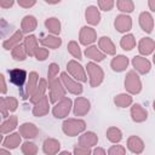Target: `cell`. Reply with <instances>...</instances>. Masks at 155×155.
Returning a JSON list of instances; mask_svg holds the SVG:
<instances>
[{
	"label": "cell",
	"instance_id": "obj_53",
	"mask_svg": "<svg viewBox=\"0 0 155 155\" xmlns=\"http://www.w3.org/2000/svg\"><path fill=\"white\" fill-rule=\"evenodd\" d=\"M154 2H155V0H149V7H150L151 11H155V5H154Z\"/></svg>",
	"mask_w": 155,
	"mask_h": 155
},
{
	"label": "cell",
	"instance_id": "obj_28",
	"mask_svg": "<svg viewBox=\"0 0 155 155\" xmlns=\"http://www.w3.org/2000/svg\"><path fill=\"white\" fill-rule=\"evenodd\" d=\"M17 127V116L12 115V116H7L6 120L0 124V133L1 134H5V133H10L12 132L15 128Z\"/></svg>",
	"mask_w": 155,
	"mask_h": 155
},
{
	"label": "cell",
	"instance_id": "obj_45",
	"mask_svg": "<svg viewBox=\"0 0 155 155\" xmlns=\"http://www.w3.org/2000/svg\"><path fill=\"white\" fill-rule=\"evenodd\" d=\"M109 155H124L126 154V149L122 145H113L109 150H108Z\"/></svg>",
	"mask_w": 155,
	"mask_h": 155
},
{
	"label": "cell",
	"instance_id": "obj_32",
	"mask_svg": "<svg viewBox=\"0 0 155 155\" xmlns=\"http://www.w3.org/2000/svg\"><path fill=\"white\" fill-rule=\"evenodd\" d=\"M85 54L86 57L93 59V61H97V62H102L104 58H105V54L103 52H101L97 46H90L85 50Z\"/></svg>",
	"mask_w": 155,
	"mask_h": 155
},
{
	"label": "cell",
	"instance_id": "obj_34",
	"mask_svg": "<svg viewBox=\"0 0 155 155\" xmlns=\"http://www.w3.org/2000/svg\"><path fill=\"white\" fill-rule=\"evenodd\" d=\"M114 103L119 108H127L132 104V97L127 93H120L114 98Z\"/></svg>",
	"mask_w": 155,
	"mask_h": 155
},
{
	"label": "cell",
	"instance_id": "obj_8",
	"mask_svg": "<svg viewBox=\"0 0 155 155\" xmlns=\"http://www.w3.org/2000/svg\"><path fill=\"white\" fill-rule=\"evenodd\" d=\"M67 70L76 80H80L82 82H86L87 81V78H86V74H85V70H84L82 65L80 63H78L76 61H74V59L73 61H69L68 64H67Z\"/></svg>",
	"mask_w": 155,
	"mask_h": 155
},
{
	"label": "cell",
	"instance_id": "obj_19",
	"mask_svg": "<svg viewBox=\"0 0 155 155\" xmlns=\"http://www.w3.org/2000/svg\"><path fill=\"white\" fill-rule=\"evenodd\" d=\"M139 25L145 33H151L154 28V19L149 12H142L139 15Z\"/></svg>",
	"mask_w": 155,
	"mask_h": 155
},
{
	"label": "cell",
	"instance_id": "obj_46",
	"mask_svg": "<svg viewBox=\"0 0 155 155\" xmlns=\"http://www.w3.org/2000/svg\"><path fill=\"white\" fill-rule=\"evenodd\" d=\"M6 103H7V108H8V111H15L18 107V102L15 97H6Z\"/></svg>",
	"mask_w": 155,
	"mask_h": 155
},
{
	"label": "cell",
	"instance_id": "obj_25",
	"mask_svg": "<svg viewBox=\"0 0 155 155\" xmlns=\"http://www.w3.org/2000/svg\"><path fill=\"white\" fill-rule=\"evenodd\" d=\"M61 148V144L57 139L54 138H47L44 140V144H42V150L45 154H48V155H54L58 153Z\"/></svg>",
	"mask_w": 155,
	"mask_h": 155
},
{
	"label": "cell",
	"instance_id": "obj_47",
	"mask_svg": "<svg viewBox=\"0 0 155 155\" xmlns=\"http://www.w3.org/2000/svg\"><path fill=\"white\" fill-rule=\"evenodd\" d=\"M0 114L4 116V117H7L8 116V108H7V103H6V99L0 97Z\"/></svg>",
	"mask_w": 155,
	"mask_h": 155
},
{
	"label": "cell",
	"instance_id": "obj_43",
	"mask_svg": "<svg viewBox=\"0 0 155 155\" xmlns=\"http://www.w3.org/2000/svg\"><path fill=\"white\" fill-rule=\"evenodd\" d=\"M98 6L103 11H110L114 7V0H98Z\"/></svg>",
	"mask_w": 155,
	"mask_h": 155
},
{
	"label": "cell",
	"instance_id": "obj_15",
	"mask_svg": "<svg viewBox=\"0 0 155 155\" xmlns=\"http://www.w3.org/2000/svg\"><path fill=\"white\" fill-rule=\"evenodd\" d=\"M38 133H39L38 127L31 122H24L19 126V134L27 139L35 138L38 136Z\"/></svg>",
	"mask_w": 155,
	"mask_h": 155
},
{
	"label": "cell",
	"instance_id": "obj_37",
	"mask_svg": "<svg viewBox=\"0 0 155 155\" xmlns=\"http://www.w3.org/2000/svg\"><path fill=\"white\" fill-rule=\"evenodd\" d=\"M13 29H15V27L12 24L6 22L4 18H0V39L7 38L13 31Z\"/></svg>",
	"mask_w": 155,
	"mask_h": 155
},
{
	"label": "cell",
	"instance_id": "obj_7",
	"mask_svg": "<svg viewBox=\"0 0 155 155\" xmlns=\"http://www.w3.org/2000/svg\"><path fill=\"white\" fill-rule=\"evenodd\" d=\"M61 81H62L64 88H65L68 92H70V93H73V94H76V96L82 93V86H81L79 82L74 81V80L68 75V73H62V74H61Z\"/></svg>",
	"mask_w": 155,
	"mask_h": 155
},
{
	"label": "cell",
	"instance_id": "obj_40",
	"mask_svg": "<svg viewBox=\"0 0 155 155\" xmlns=\"http://www.w3.org/2000/svg\"><path fill=\"white\" fill-rule=\"evenodd\" d=\"M21 150L24 155H35L38 153V147L31 142H24L21 147Z\"/></svg>",
	"mask_w": 155,
	"mask_h": 155
},
{
	"label": "cell",
	"instance_id": "obj_27",
	"mask_svg": "<svg viewBox=\"0 0 155 155\" xmlns=\"http://www.w3.org/2000/svg\"><path fill=\"white\" fill-rule=\"evenodd\" d=\"M23 46L27 51V54L28 56H34L35 54V51L38 50V39L35 35H28L24 38V42H23Z\"/></svg>",
	"mask_w": 155,
	"mask_h": 155
},
{
	"label": "cell",
	"instance_id": "obj_41",
	"mask_svg": "<svg viewBox=\"0 0 155 155\" xmlns=\"http://www.w3.org/2000/svg\"><path fill=\"white\" fill-rule=\"evenodd\" d=\"M68 48V52L74 57V58H78V59H81V51H80V46L78 45L76 41H70L67 46Z\"/></svg>",
	"mask_w": 155,
	"mask_h": 155
},
{
	"label": "cell",
	"instance_id": "obj_51",
	"mask_svg": "<svg viewBox=\"0 0 155 155\" xmlns=\"http://www.w3.org/2000/svg\"><path fill=\"white\" fill-rule=\"evenodd\" d=\"M15 4V0H0V6L4 8H10Z\"/></svg>",
	"mask_w": 155,
	"mask_h": 155
},
{
	"label": "cell",
	"instance_id": "obj_48",
	"mask_svg": "<svg viewBox=\"0 0 155 155\" xmlns=\"http://www.w3.org/2000/svg\"><path fill=\"white\" fill-rule=\"evenodd\" d=\"M91 153L92 151L90 150V148H86V147H82V145H78L74 149V154L75 155H88Z\"/></svg>",
	"mask_w": 155,
	"mask_h": 155
},
{
	"label": "cell",
	"instance_id": "obj_16",
	"mask_svg": "<svg viewBox=\"0 0 155 155\" xmlns=\"http://www.w3.org/2000/svg\"><path fill=\"white\" fill-rule=\"evenodd\" d=\"M46 88H47V81H46L45 79H40V80H39V84H38L36 87H35V90H34L33 93L30 94L29 101H30L33 104L36 103L39 99H41V98L45 96Z\"/></svg>",
	"mask_w": 155,
	"mask_h": 155
},
{
	"label": "cell",
	"instance_id": "obj_14",
	"mask_svg": "<svg viewBox=\"0 0 155 155\" xmlns=\"http://www.w3.org/2000/svg\"><path fill=\"white\" fill-rule=\"evenodd\" d=\"M50 105H48V97L44 96L41 99H39L36 103H34V108H33V115L36 117H41L45 116L48 113Z\"/></svg>",
	"mask_w": 155,
	"mask_h": 155
},
{
	"label": "cell",
	"instance_id": "obj_11",
	"mask_svg": "<svg viewBox=\"0 0 155 155\" xmlns=\"http://www.w3.org/2000/svg\"><path fill=\"white\" fill-rule=\"evenodd\" d=\"M114 27L117 31L120 33H126L128 30H131L132 28V19L130 16H126V15H119L116 16L115 18V22H114Z\"/></svg>",
	"mask_w": 155,
	"mask_h": 155
},
{
	"label": "cell",
	"instance_id": "obj_33",
	"mask_svg": "<svg viewBox=\"0 0 155 155\" xmlns=\"http://www.w3.org/2000/svg\"><path fill=\"white\" fill-rule=\"evenodd\" d=\"M21 144V134L19 133H12L6 137L4 140V147L7 149H16Z\"/></svg>",
	"mask_w": 155,
	"mask_h": 155
},
{
	"label": "cell",
	"instance_id": "obj_12",
	"mask_svg": "<svg viewBox=\"0 0 155 155\" xmlns=\"http://www.w3.org/2000/svg\"><path fill=\"white\" fill-rule=\"evenodd\" d=\"M8 74H10V81L13 85H16L19 88L24 86V82L27 80V71L24 69H12L8 71Z\"/></svg>",
	"mask_w": 155,
	"mask_h": 155
},
{
	"label": "cell",
	"instance_id": "obj_17",
	"mask_svg": "<svg viewBox=\"0 0 155 155\" xmlns=\"http://www.w3.org/2000/svg\"><path fill=\"white\" fill-rule=\"evenodd\" d=\"M98 143V137L94 132H85L82 133L80 137H79V145H82V147H86V148H91V147H94L96 144Z\"/></svg>",
	"mask_w": 155,
	"mask_h": 155
},
{
	"label": "cell",
	"instance_id": "obj_54",
	"mask_svg": "<svg viewBox=\"0 0 155 155\" xmlns=\"http://www.w3.org/2000/svg\"><path fill=\"white\" fill-rule=\"evenodd\" d=\"M61 0H45V2H47V4H51V5H53V4H58Z\"/></svg>",
	"mask_w": 155,
	"mask_h": 155
},
{
	"label": "cell",
	"instance_id": "obj_4",
	"mask_svg": "<svg viewBox=\"0 0 155 155\" xmlns=\"http://www.w3.org/2000/svg\"><path fill=\"white\" fill-rule=\"evenodd\" d=\"M70 109H71V99L64 96L58 102H56V105L52 109V114L57 119H63L68 116V114L70 113Z\"/></svg>",
	"mask_w": 155,
	"mask_h": 155
},
{
	"label": "cell",
	"instance_id": "obj_52",
	"mask_svg": "<svg viewBox=\"0 0 155 155\" xmlns=\"http://www.w3.org/2000/svg\"><path fill=\"white\" fill-rule=\"evenodd\" d=\"M92 153H93V154H96V155H104V154H105V150H104V149H102V148H96Z\"/></svg>",
	"mask_w": 155,
	"mask_h": 155
},
{
	"label": "cell",
	"instance_id": "obj_3",
	"mask_svg": "<svg viewBox=\"0 0 155 155\" xmlns=\"http://www.w3.org/2000/svg\"><path fill=\"white\" fill-rule=\"evenodd\" d=\"M125 88L131 94H137L142 91V82L134 70H130L125 76Z\"/></svg>",
	"mask_w": 155,
	"mask_h": 155
},
{
	"label": "cell",
	"instance_id": "obj_22",
	"mask_svg": "<svg viewBox=\"0 0 155 155\" xmlns=\"http://www.w3.org/2000/svg\"><path fill=\"white\" fill-rule=\"evenodd\" d=\"M127 65H128V58L126 56H124V54H119V56L114 57L113 61L110 62L111 69L114 71H117V73L124 71L127 68Z\"/></svg>",
	"mask_w": 155,
	"mask_h": 155
},
{
	"label": "cell",
	"instance_id": "obj_42",
	"mask_svg": "<svg viewBox=\"0 0 155 155\" xmlns=\"http://www.w3.org/2000/svg\"><path fill=\"white\" fill-rule=\"evenodd\" d=\"M58 71H59V67H58V64H56V63H51V64L48 65V71H47L48 82L52 81L53 79H56Z\"/></svg>",
	"mask_w": 155,
	"mask_h": 155
},
{
	"label": "cell",
	"instance_id": "obj_49",
	"mask_svg": "<svg viewBox=\"0 0 155 155\" xmlns=\"http://www.w3.org/2000/svg\"><path fill=\"white\" fill-rule=\"evenodd\" d=\"M17 2L23 8H30L36 4V0H17Z\"/></svg>",
	"mask_w": 155,
	"mask_h": 155
},
{
	"label": "cell",
	"instance_id": "obj_13",
	"mask_svg": "<svg viewBox=\"0 0 155 155\" xmlns=\"http://www.w3.org/2000/svg\"><path fill=\"white\" fill-rule=\"evenodd\" d=\"M132 65H133V68H134L139 74H147V73H149V70H150V68H151L150 62H149L145 57H142V56H136V57H133V59H132Z\"/></svg>",
	"mask_w": 155,
	"mask_h": 155
},
{
	"label": "cell",
	"instance_id": "obj_56",
	"mask_svg": "<svg viewBox=\"0 0 155 155\" xmlns=\"http://www.w3.org/2000/svg\"><path fill=\"white\" fill-rule=\"evenodd\" d=\"M2 142V136H1V133H0V143Z\"/></svg>",
	"mask_w": 155,
	"mask_h": 155
},
{
	"label": "cell",
	"instance_id": "obj_31",
	"mask_svg": "<svg viewBox=\"0 0 155 155\" xmlns=\"http://www.w3.org/2000/svg\"><path fill=\"white\" fill-rule=\"evenodd\" d=\"M45 27L47 28L48 31H51L52 34L54 35H58L61 33V22L58 18L56 17H51V18H47L45 21Z\"/></svg>",
	"mask_w": 155,
	"mask_h": 155
},
{
	"label": "cell",
	"instance_id": "obj_38",
	"mask_svg": "<svg viewBox=\"0 0 155 155\" xmlns=\"http://www.w3.org/2000/svg\"><path fill=\"white\" fill-rule=\"evenodd\" d=\"M12 58L15 59V61H24L25 58H27V51H25V48H24V46H22V45H16L13 48H12Z\"/></svg>",
	"mask_w": 155,
	"mask_h": 155
},
{
	"label": "cell",
	"instance_id": "obj_2",
	"mask_svg": "<svg viewBox=\"0 0 155 155\" xmlns=\"http://www.w3.org/2000/svg\"><path fill=\"white\" fill-rule=\"evenodd\" d=\"M86 69H87V74L90 76L91 87L99 86L103 82V79H104V73H103L102 68L98 64L93 63V62H88L87 65H86Z\"/></svg>",
	"mask_w": 155,
	"mask_h": 155
},
{
	"label": "cell",
	"instance_id": "obj_36",
	"mask_svg": "<svg viewBox=\"0 0 155 155\" xmlns=\"http://www.w3.org/2000/svg\"><path fill=\"white\" fill-rule=\"evenodd\" d=\"M107 138L111 143H119L122 139V133L117 127H109L107 130Z\"/></svg>",
	"mask_w": 155,
	"mask_h": 155
},
{
	"label": "cell",
	"instance_id": "obj_29",
	"mask_svg": "<svg viewBox=\"0 0 155 155\" xmlns=\"http://www.w3.org/2000/svg\"><path fill=\"white\" fill-rule=\"evenodd\" d=\"M22 39H23V33H22V30H21V31L17 30V31H15V33L10 36V39H7V40L4 41L2 47H4L5 50H12L16 45L19 44V41H21Z\"/></svg>",
	"mask_w": 155,
	"mask_h": 155
},
{
	"label": "cell",
	"instance_id": "obj_9",
	"mask_svg": "<svg viewBox=\"0 0 155 155\" xmlns=\"http://www.w3.org/2000/svg\"><path fill=\"white\" fill-rule=\"evenodd\" d=\"M97 39V33L93 28L91 27H82L80 29V34H79V40L82 45L87 46L91 45L92 42H94Z\"/></svg>",
	"mask_w": 155,
	"mask_h": 155
},
{
	"label": "cell",
	"instance_id": "obj_10",
	"mask_svg": "<svg viewBox=\"0 0 155 155\" xmlns=\"http://www.w3.org/2000/svg\"><path fill=\"white\" fill-rule=\"evenodd\" d=\"M91 104L90 101L85 97H78L74 102V115L75 116H84L90 111Z\"/></svg>",
	"mask_w": 155,
	"mask_h": 155
},
{
	"label": "cell",
	"instance_id": "obj_5",
	"mask_svg": "<svg viewBox=\"0 0 155 155\" xmlns=\"http://www.w3.org/2000/svg\"><path fill=\"white\" fill-rule=\"evenodd\" d=\"M48 88H50V102L56 103L61 98L65 96V88L59 79H53L52 81L48 82Z\"/></svg>",
	"mask_w": 155,
	"mask_h": 155
},
{
	"label": "cell",
	"instance_id": "obj_23",
	"mask_svg": "<svg viewBox=\"0 0 155 155\" xmlns=\"http://www.w3.org/2000/svg\"><path fill=\"white\" fill-rule=\"evenodd\" d=\"M127 148L133 154H140L144 150V143L143 140L137 136H131L127 139Z\"/></svg>",
	"mask_w": 155,
	"mask_h": 155
},
{
	"label": "cell",
	"instance_id": "obj_50",
	"mask_svg": "<svg viewBox=\"0 0 155 155\" xmlns=\"http://www.w3.org/2000/svg\"><path fill=\"white\" fill-rule=\"evenodd\" d=\"M7 92V87H6V82H5V78L4 75L0 73V93L5 94Z\"/></svg>",
	"mask_w": 155,
	"mask_h": 155
},
{
	"label": "cell",
	"instance_id": "obj_55",
	"mask_svg": "<svg viewBox=\"0 0 155 155\" xmlns=\"http://www.w3.org/2000/svg\"><path fill=\"white\" fill-rule=\"evenodd\" d=\"M0 154H10V151L5 150V149H0Z\"/></svg>",
	"mask_w": 155,
	"mask_h": 155
},
{
	"label": "cell",
	"instance_id": "obj_30",
	"mask_svg": "<svg viewBox=\"0 0 155 155\" xmlns=\"http://www.w3.org/2000/svg\"><path fill=\"white\" fill-rule=\"evenodd\" d=\"M40 42L45 47H48V48H58L62 45V39L58 38V36H54V35H47V36L42 38L40 40Z\"/></svg>",
	"mask_w": 155,
	"mask_h": 155
},
{
	"label": "cell",
	"instance_id": "obj_24",
	"mask_svg": "<svg viewBox=\"0 0 155 155\" xmlns=\"http://www.w3.org/2000/svg\"><path fill=\"white\" fill-rule=\"evenodd\" d=\"M85 18L91 25H97L101 21V13L96 6H88L85 11Z\"/></svg>",
	"mask_w": 155,
	"mask_h": 155
},
{
	"label": "cell",
	"instance_id": "obj_21",
	"mask_svg": "<svg viewBox=\"0 0 155 155\" xmlns=\"http://www.w3.org/2000/svg\"><path fill=\"white\" fill-rule=\"evenodd\" d=\"M155 48V42L153 39L150 38H143L140 39L139 44H138V51L140 54H144V56H148L150 53H153Z\"/></svg>",
	"mask_w": 155,
	"mask_h": 155
},
{
	"label": "cell",
	"instance_id": "obj_26",
	"mask_svg": "<svg viewBox=\"0 0 155 155\" xmlns=\"http://www.w3.org/2000/svg\"><path fill=\"white\" fill-rule=\"evenodd\" d=\"M36 25H38V21L34 16H25L23 17L22 19V23H21V27H22V33H31L36 29Z\"/></svg>",
	"mask_w": 155,
	"mask_h": 155
},
{
	"label": "cell",
	"instance_id": "obj_6",
	"mask_svg": "<svg viewBox=\"0 0 155 155\" xmlns=\"http://www.w3.org/2000/svg\"><path fill=\"white\" fill-rule=\"evenodd\" d=\"M27 78H28L27 84L22 88H19V94H21V98L23 101H25L30 97V94L33 93V91L35 90V87L39 82V75H38L36 71L29 73V76H27Z\"/></svg>",
	"mask_w": 155,
	"mask_h": 155
},
{
	"label": "cell",
	"instance_id": "obj_1",
	"mask_svg": "<svg viewBox=\"0 0 155 155\" xmlns=\"http://www.w3.org/2000/svg\"><path fill=\"white\" fill-rule=\"evenodd\" d=\"M86 128V122L80 119H67L62 124V130L68 137H75L84 132Z\"/></svg>",
	"mask_w": 155,
	"mask_h": 155
},
{
	"label": "cell",
	"instance_id": "obj_39",
	"mask_svg": "<svg viewBox=\"0 0 155 155\" xmlns=\"http://www.w3.org/2000/svg\"><path fill=\"white\" fill-rule=\"evenodd\" d=\"M116 6L121 12H126V13H130L134 10V4L132 0H117Z\"/></svg>",
	"mask_w": 155,
	"mask_h": 155
},
{
	"label": "cell",
	"instance_id": "obj_35",
	"mask_svg": "<svg viewBox=\"0 0 155 155\" xmlns=\"http://www.w3.org/2000/svg\"><path fill=\"white\" fill-rule=\"evenodd\" d=\"M120 45L125 51H131L134 46H136V39L132 34H127L125 36L121 38L120 40Z\"/></svg>",
	"mask_w": 155,
	"mask_h": 155
},
{
	"label": "cell",
	"instance_id": "obj_20",
	"mask_svg": "<svg viewBox=\"0 0 155 155\" xmlns=\"http://www.w3.org/2000/svg\"><path fill=\"white\" fill-rule=\"evenodd\" d=\"M98 46L103 51L104 54H115V52H116V47H115L114 42L108 36H102L98 40Z\"/></svg>",
	"mask_w": 155,
	"mask_h": 155
},
{
	"label": "cell",
	"instance_id": "obj_44",
	"mask_svg": "<svg viewBox=\"0 0 155 155\" xmlns=\"http://www.w3.org/2000/svg\"><path fill=\"white\" fill-rule=\"evenodd\" d=\"M35 58L38 59V61H40V62H42V61H45L47 57H48V50L47 48H39L38 47V50L35 51Z\"/></svg>",
	"mask_w": 155,
	"mask_h": 155
},
{
	"label": "cell",
	"instance_id": "obj_18",
	"mask_svg": "<svg viewBox=\"0 0 155 155\" xmlns=\"http://www.w3.org/2000/svg\"><path fill=\"white\" fill-rule=\"evenodd\" d=\"M131 117L134 122H143L148 117V111L140 104H133L131 108Z\"/></svg>",
	"mask_w": 155,
	"mask_h": 155
}]
</instances>
